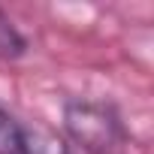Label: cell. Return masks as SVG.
<instances>
[{"mask_svg":"<svg viewBox=\"0 0 154 154\" xmlns=\"http://www.w3.org/2000/svg\"><path fill=\"white\" fill-rule=\"evenodd\" d=\"M66 127L75 136V142H82L91 151H109L121 139L118 121L106 109L91 106V103H72L66 109Z\"/></svg>","mask_w":154,"mask_h":154,"instance_id":"obj_1","label":"cell"},{"mask_svg":"<svg viewBox=\"0 0 154 154\" xmlns=\"http://www.w3.org/2000/svg\"><path fill=\"white\" fill-rule=\"evenodd\" d=\"M33 133L0 106V154H33Z\"/></svg>","mask_w":154,"mask_h":154,"instance_id":"obj_2","label":"cell"}]
</instances>
